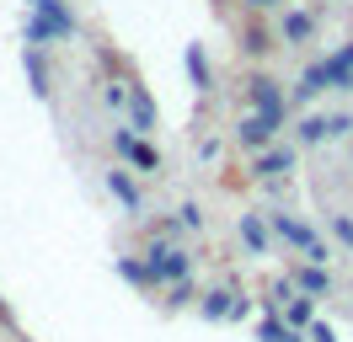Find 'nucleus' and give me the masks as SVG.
Returning <instances> with one entry per match:
<instances>
[{
    "mask_svg": "<svg viewBox=\"0 0 353 342\" xmlns=\"http://www.w3.org/2000/svg\"><path fill=\"white\" fill-rule=\"evenodd\" d=\"M118 273L129 278V283H139V289H150V283H155L150 268H145V262H134V256H123V262H118Z\"/></svg>",
    "mask_w": 353,
    "mask_h": 342,
    "instance_id": "nucleus-18",
    "label": "nucleus"
},
{
    "mask_svg": "<svg viewBox=\"0 0 353 342\" xmlns=\"http://www.w3.org/2000/svg\"><path fill=\"white\" fill-rule=\"evenodd\" d=\"M279 123H284V112H246L241 123H236V139H241L246 150H263L273 134H279Z\"/></svg>",
    "mask_w": 353,
    "mask_h": 342,
    "instance_id": "nucleus-2",
    "label": "nucleus"
},
{
    "mask_svg": "<svg viewBox=\"0 0 353 342\" xmlns=\"http://www.w3.org/2000/svg\"><path fill=\"white\" fill-rule=\"evenodd\" d=\"M123 91H129V123L134 128H155V102L139 91V86H123Z\"/></svg>",
    "mask_w": 353,
    "mask_h": 342,
    "instance_id": "nucleus-8",
    "label": "nucleus"
},
{
    "mask_svg": "<svg viewBox=\"0 0 353 342\" xmlns=\"http://www.w3.org/2000/svg\"><path fill=\"white\" fill-rule=\"evenodd\" d=\"M294 128H300V145H321V139L332 134V128H327V118H300Z\"/></svg>",
    "mask_w": 353,
    "mask_h": 342,
    "instance_id": "nucleus-17",
    "label": "nucleus"
},
{
    "mask_svg": "<svg viewBox=\"0 0 353 342\" xmlns=\"http://www.w3.org/2000/svg\"><path fill=\"white\" fill-rule=\"evenodd\" d=\"M27 75H32V91H38V97H48V64L38 59V48H27Z\"/></svg>",
    "mask_w": 353,
    "mask_h": 342,
    "instance_id": "nucleus-16",
    "label": "nucleus"
},
{
    "mask_svg": "<svg viewBox=\"0 0 353 342\" xmlns=\"http://www.w3.org/2000/svg\"><path fill=\"white\" fill-rule=\"evenodd\" d=\"M294 289H305V294H327V273L310 262V268H294Z\"/></svg>",
    "mask_w": 353,
    "mask_h": 342,
    "instance_id": "nucleus-14",
    "label": "nucleus"
},
{
    "mask_svg": "<svg viewBox=\"0 0 353 342\" xmlns=\"http://www.w3.org/2000/svg\"><path fill=\"white\" fill-rule=\"evenodd\" d=\"M273 235H279V241H289V246H300V252H310V246H316V235H310V225H300V219H289V214H273Z\"/></svg>",
    "mask_w": 353,
    "mask_h": 342,
    "instance_id": "nucleus-5",
    "label": "nucleus"
},
{
    "mask_svg": "<svg viewBox=\"0 0 353 342\" xmlns=\"http://www.w3.org/2000/svg\"><path fill=\"white\" fill-rule=\"evenodd\" d=\"M32 11H38L43 21H54L59 32H75V17H70V11L59 6V0H32Z\"/></svg>",
    "mask_w": 353,
    "mask_h": 342,
    "instance_id": "nucleus-10",
    "label": "nucleus"
},
{
    "mask_svg": "<svg viewBox=\"0 0 353 342\" xmlns=\"http://www.w3.org/2000/svg\"><path fill=\"white\" fill-rule=\"evenodd\" d=\"M112 150H118L123 161H134L139 171H155V166H161V155H155L150 145H139V139H134L129 128H118V134H112Z\"/></svg>",
    "mask_w": 353,
    "mask_h": 342,
    "instance_id": "nucleus-4",
    "label": "nucleus"
},
{
    "mask_svg": "<svg viewBox=\"0 0 353 342\" xmlns=\"http://www.w3.org/2000/svg\"><path fill=\"white\" fill-rule=\"evenodd\" d=\"M145 268H150L155 283H176V278H188L193 256L182 252V246H172V241H150V252H145Z\"/></svg>",
    "mask_w": 353,
    "mask_h": 342,
    "instance_id": "nucleus-1",
    "label": "nucleus"
},
{
    "mask_svg": "<svg viewBox=\"0 0 353 342\" xmlns=\"http://www.w3.org/2000/svg\"><path fill=\"white\" fill-rule=\"evenodd\" d=\"M188 70H193V81L203 86V54H199V48H188Z\"/></svg>",
    "mask_w": 353,
    "mask_h": 342,
    "instance_id": "nucleus-23",
    "label": "nucleus"
},
{
    "mask_svg": "<svg viewBox=\"0 0 353 342\" xmlns=\"http://www.w3.org/2000/svg\"><path fill=\"white\" fill-rule=\"evenodd\" d=\"M284 171H294V150L289 145H279V150H268V155L252 161V177H284Z\"/></svg>",
    "mask_w": 353,
    "mask_h": 342,
    "instance_id": "nucleus-6",
    "label": "nucleus"
},
{
    "mask_svg": "<svg viewBox=\"0 0 353 342\" xmlns=\"http://www.w3.org/2000/svg\"><path fill=\"white\" fill-rule=\"evenodd\" d=\"M305 342H337V332H332V326H321V321H316V326H310V337Z\"/></svg>",
    "mask_w": 353,
    "mask_h": 342,
    "instance_id": "nucleus-24",
    "label": "nucleus"
},
{
    "mask_svg": "<svg viewBox=\"0 0 353 342\" xmlns=\"http://www.w3.org/2000/svg\"><path fill=\"white\" fill-rule=\"evenodd\" d=\"M284 326H294V332H305L310 326V299H284Z\"/></svg>",
    "mask_w": 353,
    "mask_h": 342,
    "instance_id": "nucleus-15",
    "label": "nucleus"
},
{
    "mask_svg": "<svg viewBox=\"0 0 353 342\" xmlns=\"http://www.w3.org/2000/svg\"><path fill=\"white\" fill-rule=\"evenodd\" d=\"M332 235H337L343 246H353V219H332Z\"/></svg>",
    "mask_w": 353,
    "mask_h": 342,
    "instance_id": "nucleus-22",
    "label": "nucleus"
},
{
    "mask_svg": "<svg viewBox=\"0 0 353 342\" xmlns=\"http://www.w3.org/2000/svg\"><path fill=\"white\" fill-rule=\"evenodd\" d=\"M310 32H316V17H310V11H289L284 17V38L289 43H305Z\"/></svg>",
    "mask_w": 353,
    "mask_h": 342,
    "instance_id": "nucleus-12",
    "label": "nucleus"
},
{
    "mask_svg": "<svg viewBox=\"0 0 353 342\" xmlns=\"http://www.w3.org/2000/svg\"><path fill=\"white\" fill-rule=\"evenodd\" d=\"M0 326H11V332H17V316H11V305H6V299H0Z\"/></svg>",
    "mask_w": 353,
    "mask_h": 342,
    "instance_id": "nucleus-25",
    "label": "nucleus"
},
{
    "mask_svg": "<svg viewBox=\"0 0 353 342\" xmlns=\"http://www.w3.org/2000/svg\"><path fill=\"white\" fill-rule=\"evenodd\" d=\"M241 48H246V54H268V48H273V38H268L263 27H246V32H241Z\"/></svg>",
    "mask_w": 353,
    "mask_h": 342,
    "instance_id": "nucleus-20",
    "label": "nucleus"
},
{
    "mask_svg": "<svg viewBox=\"0 0 353 342\" xmlns=\"http://www.w3.org/2000/svg\"><path fill=\"white\" fill-rule=\"evenodd\" d=\"M108 188H112V198H118V203H123L129 214H139V188H134V177H129L123 166L108 171Z\"/></svg>",
    "mask_w": 353,
    "mask_h": 342,
    "instance_id": "nucleus-7",
    "label": "nucleus"
},
{
    "mask_svg": "<svg viewBox=\"0 0 353 342\" xmlns=\"http://www.w3.org/2000/svg\"><path fill=\"white\" fill-rule=\"evenodd\" d=\"M230 299H236L230 289H209V294H203V305H199L203 321H225V316H230Z\"/></svg>",
    "mask_w": 353,
    "mask_h": 342,
    "instance_id": "nucleus-11",
    "label": "nucleus"
},
{
    "mask_svg": "<svg viewBox=\"0 0 353 342\" xmlns=\"http://www.w3.org/2000/svg\"><path fill=\"white\" fill-rule=\"evenodd\" d=\"M348 75H353V43H348V48H337V54L327 59V81L332 86H343V91H348Z\"/></svg>",
    "mask_w": 353,
    "mask_h": 342,
    "instance_id": "nucleus-9",
    "label": "nucleus"
},
{
    "mask_svg": "<svg viewBox=\"0 0 353 342\" xmlns=\"http://www.w3.org/2000/svg\"><path fill=\"white\" fill-rule=\"evenodd\" d=\"M246 6H252V11H268V6H279V0H246Z\"/></svg>",
    "mask_w": 353,
    "mask_h": 342,
    "instance_id": "nucleus-26",
    "label": "nucleus"
},
{
    "mask_svg": "<svg viewBox=\"0 0 353 342\" xmlns=\"http://www.w3.org/2000/svg\"><path fill=\"white\" fill-rule=\"evenodd\" d=\"M241 241L252 246V252H263V246H268V225H263V214H241Z\"/></svg>",
    "mask_w": 353,
    "mask_h": 342,
    "instance_id": "nucleus-13",
    "label": "nucleus"
},
{
    "mask_svg": "<svg viewBox=\"0 0 353 342\" xmlns=\"http://www.w3.org/2000/svg\"><path fill=\"white\" fill-rule=\"evenodd\" d=\"M246 102H252V112H284V97H279L273 75H246Z\"/></svg>",
    "mask_w": 353,
    "mask_h": 342,
    "instance_id": "nucleus-3",
    "label": "nucleus"
},
{
    "mask_svg": "<svg viewBox=\"0 0 353 342\" xmlns=\"http://www.w3.org/2000/svg\"><path fill=\"white\" fill-rule=\"evenodd\" d=\"M327 128H332V134H337V139H343V134H348V128H353V118H348V112H332V118H327Z\"/></svg>",
    "mask_w": 353,
    "mask_h": 342,
    "instance_id": "nucleus-21",
    "label": "nucleus"
},
{
    "mask_svg": "<svg viewBox=\"0 0 353 342\" xmlns=\"http://www.w3.org/2000/svg\"><path fill=\"white\" fill-rule=\"evenodd\" d=\"M188 299H193V283H188V278H176V283H166V310H182Z\"/></svg>",
    "mask_w": 353,
    "mask_h": 342,
    "instance_id": "nucleus-19",
    "label": "nucleus"
}]
</instances>
